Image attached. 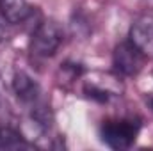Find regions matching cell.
I'll return each mask as SVG.
<instances>
[{"label":"cell","instance_id":"cell-2","mask_svg":"<svg viewBox=\"0 0 153 151\" xmlns=\"http://www.w3.org/2000/svg\"><path fill=\"white\" fill-rule=\"evenodd\" d=\"M62 43V29L53 20H41L32 30L30 50L38 57H52Z\"/></svg>","mask_w":153,"mask_h":151},{"label":"cell","instance_id":"cell-6","mask_svg":"<svg viewBox=\"0 0 153 151\" xmlns=\"http://www.w3.org/2000/svg\"><path fill=\"white\" fill-rule=\"evenodd\" d=\"M11 121H13V117H11V112L7 110V105H4L2 100H0V128H4V126H13Z\"/></svg>","mask_w":153,"mask_h":151},{"label":"cell","instance_id":"cell-7","mask_svg":"<svg viewBox=\"0 0 153 151\" xmlns=\"http://www.w3.org/2000/svg\"><path fill=\"white\" fill-rule=\"evenodd\" d=\"M148 101H150V105H152V109H153V96L150 98V100H148Z\"/></svg>","mask_w":153,"mask_h":151},{"label":"cell","instance_id":"cell-1","mask_svg":"<svg viewBox=\"0 0 153 151\" xmlns=\"http://www.w3.org/2000/svg\"><path fill=\"white\" fill-rule=\"evenodd\" d=\"M141 132V119L137 117H117L103 121L100 128L102 141L112 150H128Z\"/></svg>","mask_w":153,"mask_h":151},{"label":"cell","instance_id":"cell-5","mask_svg":"<svg viewBox=\"0 0 153 151\" xmlns=\"http://www.w3.org/2000/svg\"><path fill=\"white\" fill-rule=\"evenodd\" d=\"M0 13L9 23H23L32 14V7L27 0H0Z\"/></svg>","mask_w":153,"mask_h":151},{"label":"cell","instance_id":"cell-3","mask_svg":"<svg viewBox=\"0 0 153 151\" xmlns=\"http://www.w3.org/2000/svg\"><path fill=\"white\" fill-rule=\"evenodd\" d=\"M146 57L148 55L135 43H132L128 39V41H123L116 46L114 55H112V64H114L117 73H121L125 76H132L137 75L143 70V66L146 62Z\"/></svg>","mask_w":153,"mask_h":151},{"label":"cell","instance_id":"cell-4","mask_svg":"<svg viewBox=\"0 0 153 151\" xmlns=\"http://www.w3.org/2000/svg\"><path fill=\"white\" fill-rule=\"evenodd\" d=\"M130 41L135 43L146 55L153 53V14H143L134 21L130 29Z\"/></svg>","mask_w":153,"mask_h":151}]
</instances>
